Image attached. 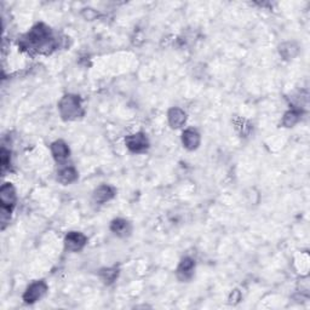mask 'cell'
Wrapping results in <instances>:
<instances>
[{"label":"cell","instance_id":"1","mask_svg":"<svg viewBox=\"0 0 310 310\" xmlns=\"http://www.w3.org/2000/svg\"><path fill=\"white\" fill-rule=\"evenodd\" d=\"M20 47L28 52L49 53L55 49V38L47 26L39 23L20 40Z\"/></svg>","mask_w":310,"mask_h":310},{"label":"cell","instance_id":"2","mask_svg":"<svg viewBox=\"0 0 310 310\" xmlns=\"http://www.w3.org/2000/svg\"><path fill=\"white\" fill-rule=\"evenodd\" d=\"M58 110L65 120H74L84 115L81 101L78 96L67 95L58 103Z\"/></svg>","mask_w":310,"mask_h":310},{"label":"cell","instance_id":"3","mask_svg":"<svg viewBox=\"0 0 310 310\" xmlns=\"http://www.w3.org/2000/svg\"><path fill=\"white\" fill-rule=\"evenodd\" d=\"M0 203H2V222H5L10 218L15 203H16V192L11 183H5L0 189Z\"/></svg>","mask_w":310,"mask_h":310},{"label":"cell","instance_id":"4","mask_svg":"<svg viewBox=\"0 0 310 310\" xmlns=\"http://www.w3.org/2000/svg\"><path fill=\"white\" fill-rule=\"evenodd\" d=\"M125 144L132 153H143L149 148V141L142 132L131 135L125 138Z\"/></svg>","mask_w":310,"mask_h":310},{"label":"cell","instance_id":"5","mask_svg":"<svg viewBox=\"0 0 310 310\" xmlns=\"http://www.w3.org/2000/svg\"><path fill=\"white\" fill-rule=\"evenodd\" d=\"M46 292L47 285L44 281H35L26 290L25 294H23V300L28 304H33L41 299Z\"/></svg>","mask_w":310,"mask_h":310},{"label":"cell","instance_id":"6","mask_svg":"<svg viewBox=\"0 0 310 310\" xmlns=\"http://www.w3.org/2000/svg\"><path fill=\"white\" fill-rule=\"evenodd\" d=\"M87 237L79 231H71L65 237V247L67 251L78 252L84 249L86 245Z\"/></svg>","mask_w":310,"mask_h":310},{"label":"cell","instance_id":"7","mask_svg":"<svg viewBox=\"0 0 310 310\" xmlns=\"http://www.w3.org/2000/svg\"><path fill=\"white\" fill-rule=\"evenodd\" d=\"M195 262L192 258L185 257L180 261L178 268H177V276L180 281H188L192 279L193 274H194Z\"/></svg>","mask_w":310,"mask_h":310},{"label":"cell","instance_id":"8","mask_svg":"<svg viewBox=\"0 0 310 310\" xmlns=\"http://www.w3.org/2000/svg\"><path fill=\"white\" fill-rule=\"evenodd\" d=\"M114 195H115V189H114L113 187L107 184L101 185L93 192V201L102 205L107 203V201H109L110 199H113Z\"/></svg>","mask_w":310,"mask_h":310},{"label":"cell","instance_id":"9","mask_svg":"<svg viewBox=\"0 0 310 310\" xmlns=\"http://www.w3.org/2000/svg\"><path fill=\"white\" fill-rule=\"evenodd\" d=\"M182 142L183 146H184L187 149L189 150L197 149L199 144H200V135H199V132L197 130H194V129H188V130L183 132Z\"/></svg>","mask_w":310,"mask_h":310},{"label":"cell","instance_id":"10","mask_svg":"<svg viewBox=\"0 0 310 310\" xmlns=\"http://www.w3.org/2000/svg\"><path fill=\"white\" fill-rule=\"evenodd\" d=\"M51 153L57 162H63L69 158V148L63 141H56L51 144Z\"/></svg>","mask_w":310,"mask_h":310},{"label":"cell","instance_id":"11","mask_svg":"<svg viewBox=\"0 0 310 310\" xmlns=\"http://www.w3.org/2000/svg\"><path fill=\"white\" fill-rule=\"evenodd\" d=\"M167 116L168 122H170L171 128L173 129H178L180 126H183L187 119L185 113L182 109H179V108H172V109L168 110Z\"/></svg>","mask_w":310,"mask_h":310},{"label":"cell","instance_id":"12","mask_svg":"<svg viewBox=\"0 0 310 310\" xmlns=\"http://www.w3.org/2000/svg\"><path fill=\"white\" fill-rule=\"evenodd\" d=\"M77 178L78 172L73 166L63 167L58 171V173H57V179H58V182L62 183V184H71V183L75 182Z\"/></svg>","mask_w":310,"mask_h":310},{"label":"cell","instance_id":"13","mask_svg":"<svg viewBox=\"0 0 310 310\" xmlns=\"http://www.w3.org/2000/svg\"><path fill=\"white\" fill-rule=\"evenodd\" d=\"M110 230L119 236H126V235H129V233L131 231V227L128 221L118 218V219H114V221L112 222V224H110Z\"/></svg>","mask_w":310,"mask_h":310},{"label":"cell","instance_id":"14","mask_svg":"<svg viewBox=\"0 0 310 310\" xmlns=\"http://www.w3.org/2000/svg\"><path fill=\"white\" fill-rule=\"evenodd\" d=\"M300 113L298 112L296 109H292L290 112H287L285 114L284 120H282V124L285 126H287V128H291V126H293L294 124H297L298 120H299Z\"/></svg>","mask_w":310,"mask_h":310},{"label":"cell","instance_id":"15","mask_svg":"<svg viewBox=\"0 0 310 310\" xmlns=\"http://www.w3.org/2000/svg\"><path fill=\"white\" fill-rule=\"evenodd\" d=\"M99 276H101V279L103 280L106 284H112L114 280L116 279V276H118V270L112 269V268H109V269H102L101 273H99Z\"/></svg>","mask_w":310,"mask_h":310},{"label":"cell","instance_id":"16","mask_svg":"<svg viewBox=\"0 0 310 310\" xmlns=\"http://www.w3.org/2000/svg\"><path fill=\"white\" fill-rule=\"evenodd\" d=\"M0 158H2L3 172H5V170H7L8 165L10 164V156H9V152L5 148L2 149V155H0Z\"/></svg>","mask_w":310,"mask_h":310}]
</instances>
